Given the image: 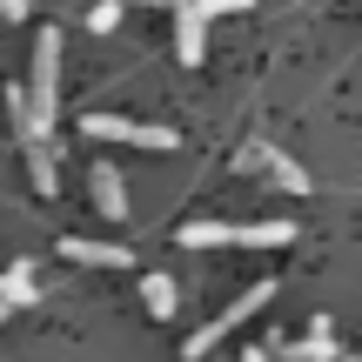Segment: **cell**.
I'll list each match as a JSON object with an SVG mask.
<instances>
[{
    "instance_id": "5bb4252c",
    "label": "cell",
    "mask_w": 362,
    "mask_h": 362,
    "mask_svg": "<svg viewBox=\"0 0 362 362\" xmlns=\"http://www.w3.org/2000/svg\"><path fill=\"white\" fill-rule=\"evenodd\" d=\"M88 27H94V34H115V27H121V7H115V0H101V7L88 13Z\"/></svg>"
},
{
    "instance_id": "277c9868",
    "label": "cell",
    "mask_w": 362,
    "mask_h": 362,
    "mask_svg": "<svg viewBox=\"0 0 362 362\" xmlns=\"http://www.w3.org/2000/svg\"><path fill=\"white\" fill-rule=\"evenodd\" d=\"M81 128L94 141H128V148H175V128H155V121H121V115H88Z\"/></svg>"
},
{
    "instance_id": "6da1fadb",
    "label": "cell",
    "mask_w": 362,
    "mask_h": 362,
    "mask_svg": "<svg viewBox=\"0 0 362 362\" xmlns=\"http://www.w3.org/2000/svg\"><path fill=\"white\" fill-rule=\"evenodd\" d=\"M7 115H13V128H21V148H27V168H34V188L54 194V188H61V148H54V128H40V121L27 115V88H7Z\"/></svg>"
},
{
    "instance_id": "9c48e42d",
    "label": "cell",
    "mask_w": 362,
    "mask_h": 362,
    "mask_svg": "<svg viewBox=\"0 0 362 362\" xmlns=\"http://www.w3.org/2000/svg\"><path fill=\"white\" fill-rule=\"evenodd\" d=\"M296 242V221H248V228H235V248H282Z\"/></svg>"
},
{
    "instance_id": "2e32d148",
    "label": "cell",
    "mask_w": 362,
    "mask_h": 362,
    "mask_svg": "<svg viewBox=\"0 0 362 362\" xmlns=\"http://www.w3.org/2000/svg\"><path fill=\"white\" fill-rule=\"evenodd\" d=\"M0 21H27V0H0Z\"/></svg>"
},
{
    "instance_id": "e0dca14e",
    "label": "cell",
    "mask_w": 362,
    "mask_h": 362,
    "mask_svg": "<svg viewBox=\"0 0 362 362\" xmlns=\"http://www.w3.org/2000/svg\"><path fill=\"white\" fill-rule=\"evenodd\" d=\"M248 362H269V349H248Z\"/></svg>"
},
{
    "instance_id": "8fae6325",
    "label": "cell",
    "mask_w": 362,
    "mask_h": 362,
    "mask_svg": "<svg viewBox=\"0 0 362 362\" xmlns=\"http://www.w3.org/2000/svg\"><path fill=\"white\" fill-rule=\"evenodd\" d=\"M141 302H148V315H161V322H168L175 302H181V288L168 282V275H141Z\"/></svg>"
},
{
    "instance_id": "9a60e30c",
    "label": "cell",
    "mask_w": 362,
    "mask_h": 362,
    "mask_svg": "<svg viewBox=\"0 0 362 362\" xmlns=\"http://www.w3.org/2000/svg\"><path fill=\"white\" fill-rule=\"evenodd\" d=\"M202 13H242V7H255V0H194Z\"/></svg>"
},
{
    "instance_id": "4fadbf2b",
    "label": "cell",
    "mask_w": 362,
    "mask_h": 362,
    "mask_svg": "<svg viewBox=\"0 0 362 362\" xmlns=\"http://www.w3.org/2000/svg\"><path fill=\"white\" fill-rule=\"evenodd\" d=\"M7 302H13V309L34 302V262H13V269H7Z\"/></svg>"
},
{
    "instance_id": "5b68a950",
    "label": "cell",
    "mask_w": 362,
    "mask_h": 362,
    "mask_svg": "<svg viewBox=\"0 0 362 362\" xmlns=\"http://www.w3.org/2000/svg\"><path fill=\"white\" fill-rule=\"evenodd\" d=\"M202 47H208V13L194 7V0H181L175 7V54H181V67H202Z\"/></svg>"
},
{
    "instance_id": "30bf717a",
    "label": "cell",
    "mask_w": 362,
    "mask_h": 362,
    "mask_svg": "<svg viewBox=\"0 0 362 362\" xmlns=\"http://www.w3.org/2000/svg\"><path fill=\"white\" fill-rule=\"evenodd\" d=\"M94 202H101V215H107V221L128 215V188H121V175H115V168H94Z\"/></svg>"
},
{
    "instance_id": "52a82bcc",
    "label": "cell",
    "mask_w": 362,
    "mask_h": 362,
    "mask_svg": "<svg viewBox=\"0 0 362 362\" xmlns=\"http://www.w3.org/2000/svg\"><path fill=\"white\" fill-rule=\"evenodd\" d=\"M275 356H288V362H336V336H329V315H315V322H309V336H302V342H282Z\"/></svg>"
},
{
    "instance_id": "3957f363",
    "label": "cell",
    "mask_w": 362,
    "mask_h": 362,
    "mask_svg": "<svg viewBox=\"0 0 362 362\" xmlns=\"http://www.w3.org/2000/svg\"><path fill=\"white\" fill-rule=\"evenodd\" d=\"M269 296H275V282H255V288H242V296H235L228 309L215 315V322H202V329H194L188 342H181V356H188V362H202V356L215 349L221 336H228V329H242V322H248V315H255V309H269Z\"/></svg>"
},
{
    "instance_id": "ac0fdd59",
    "label": "cell",
    "mask_w": 362,
    "mask_h": 362,
    "mask_svg": "<svg viewBox=\"0 0 362 362\" xmlns=\"http://www.w3.org/2000/svg\"><path fill=\"white\" fill-rule=\"evenodd\" d=\"M0 302H7V275H0ZM7 309H13V302H7Z\"/></svg>"
},
{
    "instance_id": "8992f818",
    "label": "cell",
    "mask_w": 362,
    "mask_h": 362,
    "mask_svg": "<svg viewBox=\"0 0 362 362\" xmlns=\"http://www.w3.org/2000/svg\"><path fill=\"white\" fill-rule=\"evenodd\" d=\"M61 255H67V262H81V269H134V255H128L121 242H81V235H67Z\"/></svg>"
},
{
    "instance_id": "7a4b0ae2",
    "label": "cell",
    "mask_w": 362,
    "mask_h": 362,
    "mask_svg": "<svg viewBox=\"0 0 362 362\" xmlns=\"http://www.w3.org/2000/svg\"><path fill=\"white\" fill-rule=\"evenodd\" d=\"M27 115H34L40 128H54V115H61V27H40V40H34V88H27Z\"/></svg>"
},
{
    "instance_id": "7c38bea8",
    "label": "cell",
    "mask_w": 362,
    "mask_h": 362,
    "mask_svg": "<svg viewBox=\"0 0 362 362\" xmlns=\"http://www.w3.org/2000/svg\"><path fill=\"white\" fill-rule=\"evenodd\" d=\"M262 168H269L275 181H282L288 194H309V175H302V168H296V161H288V155H275V148H262Z\"/></svg>"
},
{
    "instance_id": "ba28073f",
    "label": "cell",
    "mask_w": 362,
    "mask_h": 362,
    "mask_svg": "<svg viewBox=\"0 0 362 362\" xmlns=\"http://www.w3.org/2000/svg\"><path fill=\"white\" fill-rule=\"evenodd\" d=\"M181 248H235V221H181Z\"/></svg>"
}]
</instances>
